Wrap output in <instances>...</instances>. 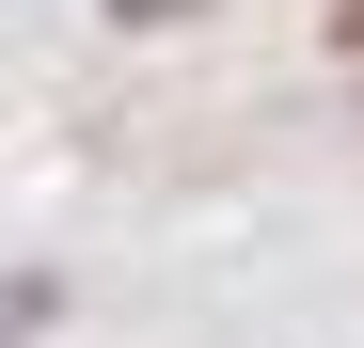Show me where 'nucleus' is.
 <instances>
[{
	"label": "nucleus",
	"mask_w": 364,
	"mask_h": 348,
	"mask_svg": "<svg viewBox=\"0 0 364 348\" xmlns=\"http://www.w3.org/2000/svg\"><path fill=\"white\" fill-rule=\"evenodd\" d=\"M16 332H32V285H0V348H16Z\"/></svg>",
	"instance_id": "nucleus-1"
}]
</instances>
